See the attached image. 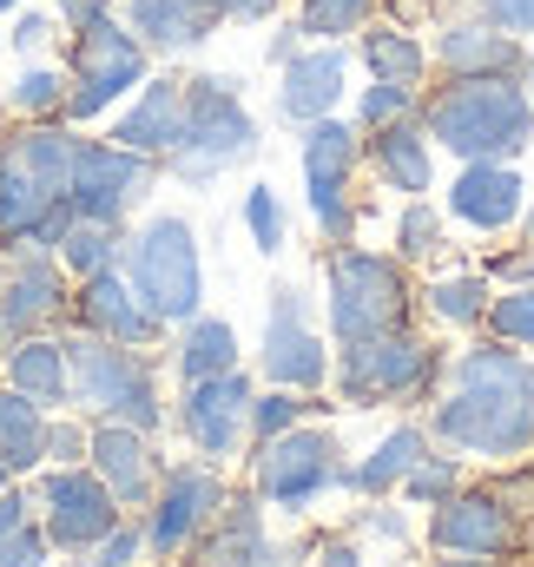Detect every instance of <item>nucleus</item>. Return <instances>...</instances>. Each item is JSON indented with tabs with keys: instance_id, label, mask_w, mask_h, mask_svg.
Wrapping results in <instances>:
<instances>
[{
	"instance_id": "1",
	"label": "nucleus",
	"mask_w": 534,
	"mask_h": 567,
	"mask_svg": "<svg viewBox=\"0 0 534 567\" xmlns=\"http://www.w3.org/2000/svg\"><path fill=\"white\" fill-rule=\"evenodd\" d=\"M429 435L475 462H522L534 449V363L515 343H475L449 370Z\"/></svg>"
},
{
	"instance_id": "2",
	"label": "nucleus",
	"mask_w": 534,
	"mask_h": 567,
	"mask_svg": "<svg viewBox=\"0 0 534 567\" xmlns=\"http://www.w3.org/2000/svg\"><path fill=\"white\" fill-rule=\"evenodd\" d=\"M422 126L442 152H455L462 165L475 158H522L534 140V100L515 73L495 80H449L442 93L422 100Z\"/></svg>"
},
{
	"instance_id": "3",
	"label": "nucleus",
	"mask_w": 534,
	"mask_h": 567,
	"mask_svg": "<svg viewBox=\"0 0 534 567\" xmlns=\"http://www.w3.org/2000/svg\"><path fill=\"white\" fill-rule=\"evenodd\" d=\"M66 390H73V410L100 416V423H126V429H158V390H152V370L145 357L113 343V337H73L66 343Z\"/></svg>"
},
{
	"instance_id": "4",
	"label": "nucleus",
	"mask_w": 534,
	"mask_h": 567,
	"mask_svg": "<svg viewBox=\"0 0 534 567\" xmlns=\"http://www.w3.org/2000/svg\"><path fill=\"white\" fill-rule=\"evenodd\" d=\"M324 310H330L337 343H363V337L402 330L409 323V271H402V258L343 245L324 265Z\"/></svg>"
},
{
	"instance_id": "5",
	"label": "nucleus",
	"mask_w": 534,
	"mask_h": 567,
	"mask_svg": "<svg viewBox=\"0 0 534 567\" xmlns=\"http://www.w3.org/2000/svg\"><path fill=\"white\" fill-rule=\"evenodd\" d=\"M442 377V350L422 343L409 323L383 330V337H363V343H343L337 357V396L350 410H377V403H422Z\"/></svg>"
},
{
	"instance_id": "6",
	"label": "nucleus",
	"mask_w": 534,
	"mask_h": 567,
	"mask_svg": "<svg viewBox=\"0 0 534 567\" xmlns=\"http://www.w3.org/2000/svg\"><path fill=\"white\" fill-rule=\"evenodd\" d=\"M251 152H258V126H251L238 86L218 80V73L185 80V133H178V152H172L178 172L185 178H212V172H225V165H238Z\"/></svg>"
},
{
	"instance_id": "7",
	"label": "nucleus",
	"mask_w": 534,
	"mask_h": 567,
	"mask_svg": "<svg viewBox=\"0 0 534 567\" xmlns=\"http://www.w3.org/2000/svg\"><path fill=\"white\" fill-rule=\"evenodd\" d=\"M133 290L138 303L158 317V323H192L198 317V297H205V265H198V245H192V225L185 218H152L133 238Z\"/></svg>"
},
{
	"instance_id": "8",
	"label": "nucleus",
	"mask_w": 534,
	"mask_h": 567,
	"mask_svg": "<svg viewBox=\"0 0 534 567\" xmlns=\"http://www.w3.org/2000/svg\"><path fill=\"white\" fill-rule=\"evenodd\" d=\"M337 455L343 449H337L330 429H304V423L258 442V502L284 508V515H304L317 495H330V488L350 482V468Z\"/></svg>"
},
{
	"instance_id": "9",
	"label": "nucleus",
	"mask_w": 534,
	"mask_h": 567,
	"mask_svg": "<svg viewBox=\"0 0 534 567\" xmlns=\"http://www.w3.org/2000/svg\"><path fill=\"white\" fill-rule=\"evenodd\" d=\"M145 80V47L133 33L100 13L93 27H80L73 40V86H66V120H100L113 100H126V86Z\"/></svg>"
},
{
	"instance_id": "10",
	"label": "nucleus",
	"mask_w": 534,
	"mask_h": 567,
	"mask_svg": "<svg viewBox=\"0 0 534 567\" xmlns=\"http://www.w3.org/2000/svg\"><path fill=\"white\" fill-rule=\"evenodd\" d=\"M297 158H304V192H310V212H317L324 238L350 245V231H357V205H350V185H357V158H363V140H357V126H343L337 113H330V120H317V126H304V140H297Z\"/></svg>"
},
{
	"instance_id": "11",
	"label": "nucleus",
	"mask_w": 534,
	"mask_h": 567,
	"mask_svg": "<svg viewBox=\"0 0 534 567\" xmlns=\"http://www.w3.org/2000/svg\"><path fill=\"white\" fill-rule=\"evenodd\" d=\"M145 185H152V158H145V152L73 140V172H66V205H73V218L120 225L126 205H133Z\"/></svg>"
},
{
	"instance_id": "12",
	"label": "nucleus",
	"mask_w": 534,
	"mask_h": 567,
	"mask_svg": "<svg viewBox=\"0 0 534 567\" xmlns=\"http://www.w3.org/2000/svg\"><path fill=\"white\" fill-rule=\"evenodd\" d=\"M515 542H522V522H515V502L502 488H455L429 515V548L435 555H489V561H502Z\"/></svg>"
},
{
	"instance_id": "13",
	"label": "nucleus",
	"mask_w": 534,
	"mask_h": 567,
	"mask_svg": "<svg viewBox=\"0 0 534 567\" xmlns=\"http://www.w3.org/2000/svg\"><path fill=\"white\" fill-rule=\"evenodd\" d=\"M258 363H265V377L277 383V390H324V377H330V350H324V337L310 330L304 290H290V284L270 290V317H265Z\"/></svg>"
},
{
	"instance_id": "14",
	"label": "nucleus",
	"mask_w": 534,
	"mask_h": 567,
	"mask_svg": "<svg viewBox=\"0 0 534 567\" xmlns=\"http://www.w3.org/2000/svg\"><path fill=\"white\" fill-rule=\"evenodd\" d=\"M40 502H47V542L53 548H100L113 528H120V495L100 482V468H53L40 482Z\"/></svg>"
},
{
	"instance_id": "15",
	"label": "nucleus",
	"mask_w": 534,
	"mask_h": 567,
	"mask_svg": "<svg viewBox=\"0 0 534 567\" xmlns=\"http://www.w3.org/2000/svg\"><path fill=\"white\" fill-rule=\"evenodd\" d=\"M73 225V205L60 185H47L13 145L0 152V238L13 245H60Z\"/></svg>"
},
{
	"instance_id": "16",
	"label": "nucleus",
	"mask_w": 534,
	"mask_h": 567,
	"mask_svg": "<svg viewBox=\"0 0 534 567\" xmlns=\"http://www.w3.org/2000/svg\"><path fill=\"white\" fill-rule=\"evenodd\" d=\"M251 403H258V390L238 370L205 377V383H185V435L198 442V455L232 462L238 442H245V429H251Z\"/></svg>"
},
{
	"instance_id": "17",
	"label": "nucleus",
	"mask_w": 534,
	"mask_h": 567,
	"mask_svg": "<svg viewBox=\"0 0 534 567\" xmlns=\"http://www.w3.org/2000/svg\"><path fill=\"white\" fill-rule=\"evenodd\" d=\"M218 508H225V482L212 475V468H198V462H185V468H172L165 475V488H158V508H152V555H178V548H192L212 522H218Z\"/></svg>"
},
{
	"instance_id": "18",
	"label": "nucleus",
	"mask_w": 534,
	"mask_h": 567,
	"mask_svg": "<svg viewBox=\"0 0 534 567\" xmlns=\"http://www.w3.org/2000/svg\"><path fill=\"white\" fill-rule=\"evenodd\" d=\"M522 212H528V185L509 158H475L449 185V218L469 231H509L522 225Z\"/></svg>"
},
{
	"instance_id": "19",
	"label": "nucleus",
	"mask_w": 534,
	"mask_h": 567,
	"mask_svg": "<svg viewBox=\"0 0 534 567\" xmlns=\"http://www.w3.org/2000/svg\"><path fill=\"white\" fill-rule=\"evenodd\" d=\"M343 80H350V60H343V47H337V40H324V47H310V53L284 60L277 113H284L290 126H317V120H330V113L343 106Z\"/></svg>"
},
{
	"instance_id": "20",
	"label": "nucleus",
	"mask_w": 534,
	"mask_h": 567,
	"mask_svg": "<svg viewBox=\"0 0 534 567\" xmlns=\"http://www.w3.org/2000/svg\"><path fill=\"white\" fill-rule=\"evenodd\" d=\"M522 60H528V47H522L509 27H495L489 13H475V20H449V27H442V40H435V66H442L449 80H495V73H522Z\"/></svg>"
},
{
	"instance_id": "21",
	"label": "nucleus",
	"mask_w": 534,
	"mask_h": 567,
	"mask_svg": "<svg viewBox=\"0 0 534 567\" xmlns=\"http://www.w3.org/2000/svg\"><path fill=\"white\" fill-rule=\"evenodd\" d=\"M370 165H377V178H383L390 192L422 198V192L435 185V140H429L422 113H415V120H397V126H383V133H370Z\"/></svg>"
},
{
	"instance_id": "22",
	"label": "nucleus",
	"mask_w": 534,
	"mask_h": 567,
	"mask_svg": "<svg viewBox=\"0 0 534 567\" xmlns=\"http://www.w3.org/2000/svg\"><path fill=\"white\" fill-rule=\"evenodd\" d=\"M80 323L93 330V337H113V343H152L158 337V317L138 303V290H126V278H113V271H100V278H86L80 290Z\"/></svg>"
},
{
	"instance_id": "23",
	"label": "nucleus",
	"mask_w": 534,
	"mask_h": 567,
	"mask_svg": "<svg viewBox=\"0 0 534 567\" xmlns=\"http://www.w3.org/2000/svg\"><path fill=\"white\" fill-rule=\"evenodd\" d=\"M93 468H100V482L120 495V508H145L152 502V449H145V435L126 423H100L93 429V455H86Z\"/></svg>"
},
{
	"instance_id": "24",
	"label": "nucleus",
	"mask_w": 534,
	"mask_h": 567,
	"mask_svg": "<svg viewBox=\"0 0 534 567\" xmlns=\"http://www.w3.org/2000/svg\"><path fill=\"white\" fill-rule=\"evenodd\" d=\"M178 133H185V86L178 80H145L138 106L113 126V145L126 152H178Z\"/></svg>"
},
{
	"instance_id": "25",
	"label": "nucleus",
	"mask_w": 534,
	"mask_h": 567,
	"mask_svg": "<svg viewBox=\"0 0 534 567\" xmlns=\"http://www.w3.org/2000/svg\"><path fill=\"white\" fill-rule=\"evenodd\" d=\"M198 567H277V548L265 542L258 495H232L218 508V535L198 548Z\"/></svg>"
},
{
	"instance_id": "26",
	"label": "nucleus",
	"mask_w": 534,
	"mask_h": 567,
	"mask_svg": "<svg viewBox=\"0 0 534 567\" xmlns=\"http://www.w3.org/2000/svg\"><path fill=\"white\" fill-rule=\"evenodd\" d=\"M126 20L152 47H205L225 13L212 0H126Z\"/></svg>"
},
{
	"instance_id": "27",
	"label": "nucleus",
	"mask_w": 534,
	"mask_h": 567,
	"mask_svg": "<svg viewBox=\"0 0 534 567\" xmlns=\"http://www.w3.org/2000/svg\"><path fill=\"white\" fill-rule=\"evenodd\" d=\"M60 310H66V278H60V265L20 258V271L7 278V297H0V323H7V330H33V323H47V317H60Z\"/></svg>"
},
{
	"instance_id": "28",
	"label": "nucleus",
	"mask_w": 534,
	"mask_h": 567,
	"mask_svg": "<svg viewBox=\"0 0 534 567\" xmlns=\"http://www.w3.org/2000/svg\"><path fill=\"white\" fill-rule=\"evenodd\" d=\"M7 383H13L27 403H40V410H66V403H73V390H66V343L27 337V343L7 357Z\"/></svg>"
},
{
	"instance_id": "29",
	"label": "nucleus",
	"mask_w": 534,
	"mask_h": 567,
	"mask_svg": "<svg viewBox=\"0 0 534 567\" xmlns=\"http://www.w3.org/2000/svg\"><path fill=\"white\" fill-rule=\"evenodd\" d=\"M422 455H429V429L422 423H397L377 449H370V462L350 468L343 488H357V495H390V488H402V475H409Z\"/></svg>"
},
{
	"instance_id": "30",
	"label": "nucleus",
	"mask_w": 534,
	"mask_h": 567,
	"mask_svg": "<svg viewBox=\"0 0 534 567\" xmlns=\"http://www.w3.org/2000/svg\"><path fill=\"white\" fill-rule=\"evenodd\" d=\"M225 370H238V330L225 317H192L185 337H178V377L205 383V377H225Z\"/></svg>"
},
{
	"instance_id": "31",
	"label": "nucleus",
	"mask_w": 534,
	"mask_h": 567,
	"mask_svg": "<svg viewBox=\"0 0 534 567\" xmlns=\"http://www.w3.org/2000/svg\"><path fill=\"white\" fill-rule=\"evenodd\" d=\"M0 462L20 475L33 462H47V416L40 403H27L13 383H0Z\"/></svg>"
},
{
	"instance_id": "32",
	"label": "nucleus",
	"mask_w": 534,
	"mask_h": 567,
	"mask_svg": "<svg viewBox=\"0 0 534 567\" xmlns=\"http://www.w3.org/2000/svg\"><path fill=\"white\" fill-rule=\"evenodd\" d=\"M363 66H370L377 80H390V86H422L429 53H422V40L402 33V27H363Z\"/></svg>"
},
{
	"instance_id": "33",
	"label": "nucleus",
	"mask_w": 534,
	"mask_h": 567,
	"mask_svg": "<svg viewBox=\"0 0 534 567\" xmlns=\"http://www.w3.org/2000/svg\"><path fill=\"white\" fill-rule=\"evenodd\" d=\"M422 297H429V317H435V323L475 330V323L489 317V297H495V284L482 278V271H455V278H435Z\"/></svg>"
},
{
	"instance_id": "34",
	"label": "nucleus",
	"mask_w": 534,
	"mask_h": 567,
	"mask_svg": "<svg viewBox=\"0 0 534 567\" xmlns=\"http://www.w3.org/2000/svg\"><path fill=\"white\" fill-rule=\"evenodd\" d=\"M113 245H120V225L73 218L66 238H60V265H66L73 278H100V271H113Z\"/></svg>"
},
{
	"instance_id": "35",
	"label": "nucleus",
	"mask_w": 534,
	"mask_h": 567,
	"mask_svg": "<svg viewBox=\"0 0 534 567\" xmlns=\"http://www.w3.org/2000/svg\"><path fill=\"white\" fill-rule=\"evenodd\" d=\"M370 13H377V0H304L297 27H304L310 40H343V33H363Z\"/></svg>"
},
{
	"instance_id": "36",
	"label": "nucleus",
	"mask_w": 534,
	"mask_h": 567,
	"mask_svg": "<svg viewBox=\"0 0 534 567\" xmlns=\"http://www.w3.org/2000/svg\"><path fill=\"white\" fill-rule=\"evenodd\" d=\"M489 330H495V343H534V284H515V290H495L489 297V317H482Z\"/></svg>"
},
{
	"instance_id": "37",
	"label": "nucleus",
	"mask_w": 534,
	"mask_h": 567,
	"mask_svg": "<svg viewBox=\"0 0 534 567\" xmlns=\"http://www.w3.org/2000/svg\"><path fill=\"white\" fill-rule=\"evenodd\" d=\"M462 488V462L455 455H422L409 475H402V495L415 502V508H435V502H449Z\"/></svg>"
},
{
	"instance_id": "38",
	"label": "nucleus",
	"mask_w": 534,
	"mask_h": 567,
	"mask_svg": "<svg viewBox=\"0 0 534 567\" xmlns=\"http://www.w3.org/2000/svg\"><path fill=\"white\" fill-rule=\"evenodd\" d=\"M435 251H442V218H435V205L409 198V212L397 218V258L402 265H429Z\"/></svg>"
},
{
	"instance_id": "39",
	"label": "nucleus",
	"mask_w": 534,
	"mask_h": 567,
	"mask_svg": "<svg viewBox=\"0 0 534 567\" xmlns=\"http://www.w3.org/2000/svg\"><path fill=\"white\" fill-rule=\"evenodd\" d=\"M422 106H415V86H390V80H377L363 100H357V133H383V126H397V120H415Z\"/></svg>"
},
{
	"instance_id": "40",
	"label": "nucleus",
	"mask_w": 534,
	"mask_h": 567,
	"mask_svg": "<svg viewBox=\"0 0 534 567\" xmlns=\"http://www.w3.org/2000/svg\"><path fill=\"white\" fill-rule=\"evenodd\" d=\"M13 113H66V80L53 73V66H27L20 80H13Z\"/></svg>"
},
{
	"instance_id": "41",
	"label": "nucleus",
	"mask_w": 534,
	"mask_h": 567,
	"mask_svg": "<svg viewBox=\"0 0 534 567\" xmlns=\"http://www.w3.org/2000/svg\"><path fill=\"white\" fill-rule=\"evenodd\" d=\"M310 410H317V403H304V390H270V396H258V403H251V435H258V442H270V435L297 429Z\"/></svg>"
},
{
	"instance_id": "42",
	"label": "nucleus",
	"mask_w": 534,
	"mask_h": 567,
	"mask_svg": "<svg viewBox=\"0 0 534 567\" xmlns=\"http://www.w3.org/2000/svg\"><path fill=\"white\" fill-rule=\"evenodd\" d=\"M245 225H251V245L258 251H284V205H277V192L270 185H251L245 192Z\"/></svg>"
},
{
	"instance_id": "43",
	"label": "nucleus",
	"mask_w": 534,
	"mask_h": 567,
	"mask_svg": "<svg viewBox=\"0 0 534 567\" xmlns=\"http://www.w3.org/2000/svg\"><path fill=\"white\" fill-rule=\"evenodd\" d=\"M47 548H53V542H47V528H33V522H27V528H13V535L0 542V567H47Z\"/></svg>"
},
{
	"instance_id": "44",
	"label": "nucleus",
	"mask_w": 534,
	"mask_h": 567,
	"mask_svg": "<svg viewBox=\"0 0 534 567\" xmlns=\"http://www.w3.org/2000/svg\"><path fill=\"white\" fill-rule=\"evenodd\" d=\"M93 455V435L73 423H47V462H60V468H80Z\"/></svg>"
},
{
	"instance_id": "45",
	"label": "nucleus",
	"mask_w": 534,
	"mask_h": 567,
	"mask_svg": "<svg viewBox=\"0 0 534 567\" xmlns=\"http://www.w3.org/2000/svg\"><path fill=\"white\" fill-rule=\"evenodd\" d=\"M475 7L509 33H534V0H475Z\"/></svg>"
},
{
	"instance_id": "46",
	"label": "nucleus",
	"mask_w": 534,
	"mask_h": 567,
	"mask_svg": "<svg viewBox=\"0 0 534 567\" xmlns=\"http://www.w3.org/2000/svg\"><path fill=\"white\" fill-rule=\"evenodd\" d=\"M138 548H145V542H138V528H113V535L100 542V561H93V567H133Z\"/></svg>"
},
{
	"instance_id": "47",
	"label": "nucleus",
	"mask_w": 534,
	"mask_h": 567,
	"mask_svg": "<svg viewBox=\"0 0 534 567\" xmlns=\"http://www.w3.org/2000/svg\"><path fill=\"white\" fill-rule=\"evenodd\" d=\"M33 522V502L20 495V488H0V542L13 535V528H27Z\"/></svg>"
},
{
	"instance_id": "48",
	"label": "nucleus",
	"mask_w": 534,
	"mask_h": 567,
	"mask_svg": "<svg viewBox=\"0 0 534 567\" xmlns=\"http://www.w3.org/2000/svg\"><path fill=\"white\" fill-rule=\"evenodd\" d=\"M225 20H265V13H277V0H212Z\"/></svg>"
},
{
	"instance_id": "49",
	"label": "nucleus",
	"mask_w": 534,
	"mask_h": 567,
	"mask_svg": "<svg viewBox=\"0 0 534 567\" xmlns=\"http://www.w3.org/2000/svg\"><path fill=\"white\" fill-rule=\"evenodd\" d=\"M60 13H66V20H73V33H80V27H93V20L106 13V0H60Z\"/></svg>"
},
{
	"instance_id": "50",
	"label": "nucleus",
	"mask_w": 534,
	"mask_h": 567,
	"mask_svg": "<svg viewBox=\"0 0 534 567\" xmlns=\"http://www.w3.org/2000/svg\"><path fill=\"white\" fill-rule=\"evenodd\" d=\"M40 40H47V20H40V13H27V20L13 27V47H20V53H33Z\"/></svg>"
},
{
	"instance_id": "51",
	"label": "nucleus",
	"mask_w": 534,
	"mask_h": 567,
	"mask_svg": "<svg viewBox=\"0 0 534 567\" xmlns=\"http://www.w3.org/2000/svg\"><path fill=\"white\" fill-rule=\"evenodd\" d=\"M317 567H363V548H350V542H330V548L317 555Z\"/></svg>"
},
{
	"instance_id": "52",
	"label": "nucleus",
	"mask_w": 534,
	"mask_h": 567,
	"mask_svg": "<svg viewBox=\"0 0 534 567\" xmlns=\"http://www.w3.org/2000/svg\"><path fill=\"white\" fill-rule=\"evenodd\" d=\"M495 278H509V284H534V251H522V258H502V265H495Z\"/></svg>"
},
{
	"instance_id": "53",
	"label": "nucleus",
	"mask_w": 534,
	"mask_h": 567,
	"mask_svg": "<svg viewBox=\"0 0 534 567\" xmlns=\"http://www.w3.org/2000/svg\"><path fill=\"white\" fill-rule=\"evenodd\" d=\"M370 535H390V542H402V522H397V515H370Z\"/></svg>"
},
{
	"instance_id": "54",
	"label": "nucleus",
	"mask_w": 534,
	"mask_h": 567,
	"mask_svg": "<svg viewBox=\"0 0 534 567\" xmlns=\"http://www.w3.org/2000/svg\"><path fill=\"white\" fill-rule=\"evenodd\" d=\"M442 567H495V561H489V555H449Z\"/></svg>"
},
{
	"instance_id": "55",
	"label": "nucleus",
	"mask_w": 534,
	"mask_h": 567,
	"mask_svg": "<svg viewBox=\"0 0 534 567\" xmlns=\"http://www.w3.org/2000/svg\"><path fill=\"white\" fill-rule=\"evenodd\" d=\"M522 86H528V100H534V47H528V60H522Z\"/></svg>"
},
{
	"instance_id": "56",
	"label": "nucleus",
	"mask_w": 534,
	"mask_h": 567,
	"mask_svg": "<svg viewBox=\"0 0 534 567\" xmlns=\"http://www.w3.org/2000/svg\"><path fill=\"white\" fill-rule=\"evenodd\" d=\"M0 488H7V462H0Z\"/></svg>"
},
{
	"instance_id": "57",
	"label": "nucleus",
	"mask_w": 534,
	"mask_h": 567,
	"mask_svg": "<svg viewBox=\"0 0 534 567\" xmlns=\"http://www.w3.org/2000/svg\"><path fill=\"white\" fill-rule=\"evenodd\" d=\"M0 7H20V0H0Z\"/></svg>"
}]
</instances>
